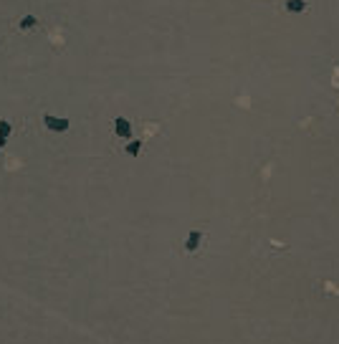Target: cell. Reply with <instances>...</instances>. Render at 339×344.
Here are the masks:
<instances>
[{
    "label": "cell",
    "mask_w": 339,
    "mask_h": 344,
    "mask_svg": "<svg viewBox=\"0 0 339 344\" xmlns=\"http://www.w3.org/2000/svg\"><path fill=\"white\" fill-rule=\"evenodd\" d=\"M43 124L51 132H66L68 129V119H58V117H51V114H43Z\"/></svg>",
    "instance_id": "cell-1"
},
{
    "label": "cell",
    "mask_w": 339,
    "mask_h": 344,
    "mask_svg": "<svg viewBox=\"0 0 339 344\" xmlns=\"http://www.w3.org/2000/svg\"><path fill=\"white\" fill-rule=\"evenodd\" d=\"M114 132H117V137L129 139V137H132V124H129L124 117H119V119H114Z\"/></svg>",
    "instance_id": "cell-2"
},
{
    "label": "cell",
    "mask_w": 339,
    "mask_h": 344,
    "mask_svg": "<svg viewBox=\"0 0 339 344\" xmlns=\"http://www.w3.org/2000/svg\"><path fill=\"white\" fill-rule=\"evenodd\" d=\"M200 241H203V233L200 231H190V236L185 238V251H198L200 248Z\"/></svg>",
    "instance_id": "cell-3"
},
{
    "label": "cell",
    "mask_w": 339,
    "mask_h": 344,
    "mask_svg": "<svg viewBox=\"0 0 339 344\" xmlns=\"http://www.w3.org/2000/svg\"><path fill=\"white\" fill-rule=\"evenodd\" d=\"M286 8L291 10V13H301L307 8V0H286Z\"/></svg>",
    "instance_id": "cell-4"
},
{
    "label": "cell",
    "mask_w": 339,
    "mask_h": 344,
    "mask_svg": "<svg viewBox=\"0 0 339 344\" xmlns=\"http://www.w3.org/2000/svg\"><path fill=\"white\" fill-rule=\"evenodd\" d=\"M139 149H142V142H139V139H132V142L127 144V155L137 157V155H139Z\"/></svg>",
    "instance_id": "cell-5"
},
{
    "label": "cell",
    "mask_w": 339,
    "mask_h": 344,
    "mask_svg": "<svg viewBox=\"0 0 339 344\" xmlns=\"http://www.w3.org/2000/svg\"><path fill=\"white\" fill-rule=\"evenodd\" d=\"M8 134H10V124L8 122H0V144L8 142Z\"/></svg>",
    "instance_id": "cell-6"
},
{
    "label": "cell",
    "mask_w": 339,
    "mask_h": 344,
    "mask_svg": "<svg viewBox=\"0 0 339 344\" xmlns=\"http://www.w3.org/2000/svg\"><path fill=\"white\" fill-rule=\"evenodd\" d=\"M23 28H30V25H35V18L33 15H28V18H23V23H20Z\"/></svg>",
    "instance_id": "cell-7"
}]
</instances>
